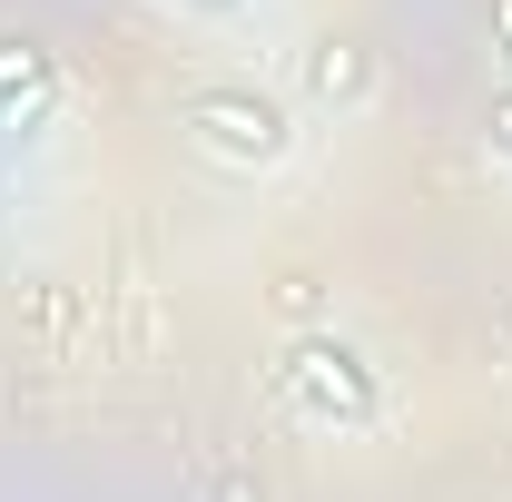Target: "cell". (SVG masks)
<instances>
[{
    "instance_id": "2",
    "label": "cell",
    "mask_w": 512,
    "mask_h": 502,
    "mask_svg": "<svg viewBox=\"0 0 512 502\" xmlns=\"http://www.w3.org/2000/svg\"><path fill=\"white\" fill-rule=\"evenodd\" d=\"M296 394L316 404V414H345V424H375V375L355 365V345H335V335H306L296 355Z\"/></svg>"
},
{
    "instance_id": "5",
    "label": "cell",
    "mask_w": 512,
    "mask_h": 502,
    "mask_svg": "<svg viewBox=\"0 0 512 502\" xmlns=\"http://www.w3.org/2000/svg\"><path fill=\"white\" fill-rule=\"evenodd\" d=\"M493 148H512V99H493Z\"/></svg>"
},
{
    "instance_id": "3",
    "label": "cell",
    "mask_w": 512,
    "mask_h": 502,
    "mask_svg": "<svg viewBox=\"0 0 512 502\" xmlns=\"http://www.w3.org/2000/svg\"><path fill=\"white\" fill-rule=\"evenodd\" d=\"M40 109H50V69H40V50L0 40V128H30Z\"/></svg>"
},
{
    "instance_id": "1",
    "label": "cell",
    "mask_w": 512,
    "mask_h": 502,
    "mask_svg": "<svg viewBox=\"0 0 512 502\" xmlns=\"http://www.w3.org/2000/svg\"><path fill=\"white\" fill-rule=\"evenodd\" d=\"M188 128L207 148H227V158H286V138H296L286 109H276V99H247V89H207L188 109Z\"/></svg>"
},
{
    "instance_id": "4",
    "label": "cell",
    "mask_w": 512,
    "mask_h": 502,
    "mask_svg": "<svg viewBox=\"0 0 512 502\" xmlns=\"http://www.w3.org/2000/svg\"><path fill=\"white\" fill-rule=\"evenodd\" d=\"M355 89H365V60H355L345 40H325L316 50V99H355Z\"/></svg>"
},
{
    "instance_id": "6",
    "label": "cell",
    "mask_w": 512,
    "mask_h": 502,
    "mask_svg": "<svg viewBox=\"0 0 512 502\" xmlns=\"http://www.w3.org/2000/svg\"><path fill=\"white\" fill-rule=\"evenodd\" d=\"M493 30H503V60H512V0H493Z\"/></svg>"
}]
</instances>
